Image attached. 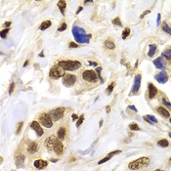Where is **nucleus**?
Segmentation results:
<instances>
[{"instance_id": "obj_1", "label": "nucleus", "mask_w": 171, "mask_h": 171, "mask_svg": "<svg viewBox=\"0 0 171 171\" xmlns=\"http://www.w3.org/2000/svg\"><path fill=\"white\" fill-rule=\"evenodd\" d=\"M73 34L74 36V39L78 43H88L90 41V38L92 37L91 34H86L85 29L80 27H73Z\"/></svg>"}, {"instance_id": "obj_2", "label": "nucleus", "mask_w": 171, "mask_h": 171, "mask_svg": "<svg viewBox=\"0 0 171 171\" xmlns=\"http://www.w3.org/2000/svg\"><path fill=\"white\" fill-rule=\"evenodd\" d=\"M58 67H60L65 70L73 71L79 69L81 67V64L78 61H60L58 63Z\"/></svg>"}, {"instance_id": "obj_3", "label": "nucleus", "mask_w": 171, "mask_h": 171, "mask_svg": "<svg viewBox=\"0 0 171 171\" xmlns=\"http://www.w3.org/2000/svg\"><path fill=\"white\" fill-rule=\"evenodd\" d=\"M149 163H150V159L144 156V157H140V159L130 162L128 164V168L131 169V170H139L143 167L148 166Z\"/></svg>"}, {"instance_id": "obj_4", "label": "nucleus", "mask_w": 171, "mask_h": 171, "mask_svg": "<svg viewBox=\"0 0 171 171\" xmlns=\"http://www.w3.org/2000/svg\"><path fill=\"white\" fill-rule=\"evenodd\" d=\"M82 78L88 82H96L98 80V75L94 70H85L82 73Z\"/></svg>"}, {"instance_id": "obj_5", "label": "nucleus", "mask_w": 171, "mask_h": 171, "mask_svg": "<svg viewBox=\"0 0 171 171\" xmlns=\"http://www.w3.org/2000/svg\"><path fill=\"white\" fill-rule=\"evenodd\" d=\"M64 113H65V108H58L50 111V116L54 121H57L64 116Z\"/></svg>"}, {"instance_id": "obj_6", "label": "nucleus", "mask_w": 171, "mask_h": 171, "mask_svg": "<svg viewBox=\"0 0 171 171\" xmlns=\"http://www.w3.org/2000/svg\"><path fill=\"white\" fill-rule=\"evenodd\" d=\"M40 123L43 126L47 127V128H51L53 126V119L51 118V116L47 114H42L40 115Z\"/></svg>"}, {"instance_id": "obj_7", "label": "nucleus", "mask_w": 171, "mask_h": 171, "mask_svg": "<svg viewBox=\"0 0 171 171\" xmlns=\"http://www.w3.org/2000/svg\"><path fill=\"white\" fill-rule=\"evenodd\" d=\"M57 142H58V138L56 136H50V137H48V138L45 140L44 145L49 151H52V150H54V148L56 146Z\"/></svg>"}, {"instance_id": "obj_8", "label": "nucleus", "mask_w": 171, "mask_h": 171, "mask_svg": "<svg viewBox=\"0 0 171 171\" xmlns=\"http://www.w3.org/2000/svg\"><path fill=\"white\" fill-rule=\"evenodd\" d=\"M76 81V76L73 74H65V76L63 78V83L67 87L73 86Z\"/></svg>"}, {"instance_id": "obj_9", "label": "nucleus", "mask_w": 171, "mask_h": 171, "mask_svg": "<svg viewBox=\"0 0 171 171\" xmlns=\"http://www.w3.org/2000/svg\"><path fill=\"white\" fill-rule=\"evenodd\" d=\"M50 77L53 78V79H59L63 75V70L60 67H53L52 69H50V73H49Z\"/></svg>"}, {"instance_id": "obj_10", "label": "nucleus", "mask_w": 171, "mask_h": 171, "mask_svg": "<svg viewBox=\"0 0 171 171\" xmlns=\"http://www.w3.org/2000/svg\"><path fill=\"white\" fill-rule=\"evenodd\" d=\"M155 80L160 83V84H164V83H166L168 81V74L165 70H161L159 73H157L156 75L155 76Z\"/></svg>"}, {"instance_id": "obj_11", "label": "nucleus", "mask_w": 171, "mask_h": 171, "mask_svg": "<svg viewBox=\"0 0 171 171\" xmlns=\"http://www.w3.org/2000/svg\"><path fill=\"white\" fill-rule=\"evenodd\" d=\"M141 81H142V75L141 74H137L135 76L134 83H133V87L131 90V93H137L141 87Z\"/></svg>"}, {"instance_id": "obj_12", "label": "nucleus", "mask_w": 171, "mask_h": 171, "mask_svg": "<svg viewBox=\"0 0 171 171\" xmlns=\"http://www.w3.org/2000/svg\"><path fill=\"white\" fill-rule=\"evenodd\" d=\"M30 128L33 129V130L36 132V134H37L38 137H41V136L43 135V133H44V132H43V129L41 128L40 124H39L37 121H32L31 122V123H30Z\"/></svg>"}, {"instance_id": "obj_13", "label": "nucleus", "mask_w": 171, "mask_h": 171, "mask_svg": "<svg viewBox=\"0 0 171 171\" xmlns=\"http://www.w3.org/2000/svg\"><path fill=\"white\" fill-rule=\"evenodd\" d=\"M153 63H154V65H155V67L156 69H162V70H164V69H165V62L163 61L162 57L156 58Z\"/></svg>"}, {"instance_id": "obj_14", "label": "nucleus", "mask_w": 171, "mask_h": 171, "mask_svg": "<svg viewBox=\"0 0 171 171\" xmlns=\"http://www.w3.org/2000/svg\"><path fill=\"white\" fill-rule=\"evenodd\" d=\"M149 98L150 99H154L155 97V95L157 94V89L155 88V86H154L153 83H149Z\"/></svg>"}, {"instance_id": "obj_15", "label": "nucleus", "mask_w": 171, "mask_h": 171, "mask_svg": "<svg viewBox=\"0 0 171 171\" xmlns=\"http://www.w3.org/2000/svg\"><path fill=\"white\" fill-rule=\"evenodd\" d=\"M15 161H16L17 167H22L24 162V155L23 154H18L15 156Z\"/></svg>"}, {"instance_id": "obj_16", "label": "nucleus", "mask_w": 171, "mask_h": 171, "mask_svg": "<svg viewBox=\"0 0 171 171\" xmlns=\"http://www.w3.org/2000/svg\"><path fill=\"white\" fill-rule=\"evenodd\" d=\"M33 164L37 169H43L48 165V162L46 160H43V159H38V160H35Z\"/></svg>"}, {"instance_id": "obj_17", "label": "nucleus", "mask_w": 171, "mask_h": 171, "mask_svg": "<svg viewBox=\"0 0 171 171\" xmlns=\"http://www.w3.org/2000/svg\"><path fill=\"white\" fill-rule=\"evenodd\" d=\"M121 153V151H114V152H111V153H110L109 155H107L106 157H104L103 159H101L99 162H98V164H102V163L104 162H106V161H108V160H110L113 156H114V155H117V154H120Z\"/></svg>"}, {"instance_id": "obj_18", "label": "nucleus", "mask_w": 171, "mask_h": 171, "mask_svg": "<svg viewBox=\"0 0 171 171\" xmlns=\"http://www.w3.org/2000/svg\"><path fill=\"white\" fill-rule=\"evenodd\" d=\"M54 151L58 155H62L64 153V146H63V144H62V142L60 140H58L57 144H56V146L54 148Z\"/></svg>"}, {"instance_id": "obj_19", "label": "nucleus", "mask_w": 171, "mask_h": 171, "mask_svg": "<svg viewBox=\"0 0 171 171\" xmlns=\"http://www.w3.org/2000/svg\"><path fill=\"white\" fill-rule=\"evenodd\" d=\"M157 113H159L161 116H163V117L165 118H168L169 116H170V114H169V111L165 109V108H163V107H159L157 108Z\"/></svg>"}, {"instance_id": "obj_20", "label": "nucleus", "mask_w": 171, "mask_h": 171, "mask_svg": "<svg viewBox=\"0 0 171 171\" xmlns=\"http://www.w3.org/2000/svg\"><path fill=\"white\" fill-rule=\"evenodd\" d=\"M37 150H38V146L35 142H31L28 147V152L29 154H34L37 152Z\"/></svg>"}, {"instance_id": "obj_21", "label": "nucleus", "mask_w": 171, "mask_h": 171, "mask_svg": "<svg viewBox=\"0 0 171 171\" xmlns=\"http://www.w3.org/2000/svg\"><path fill=\"white\" fill-rule=\"evenodd\" d=\"M58 7L60 9L62 15H65V7H67V2H65V0L59 1V2H58Z\"/></svg>"}, {"instance_id": "obj_22", "label": "nucleus", "mask_w": 171, "mask_h": 171, "mask_svg": "<svg viewBox=\"0 0 171 171\" xmlns=\"http://www.w3.org/2000/svg\"><path fill=\"white\" fill-rule=\"evenodd\" d=\"M65 127H61L59 130H58V138L60 140H64L65 137Z\"/></svg>"}, {"instance_id": "obj_23", "label": "nucleus", "mask_w": 171, "mask_h": 171, "mask_svg": "<svg viewBox=\"0 0 171 171\" xmlns=\"http://www.w3.org/2000/svg\"><path fill=\"white\" fill-rule=\"evenodd\" d=\"M105 46H106V48L110 49V50L115 48V44L114 43V41L110 40V39H108V40L105 41Z\"/></svg>"}, {"instance_id": "obj_24", "label": "nucleus", "mask_w": 171, "mask_h": 171, "mask_svg": "<svg viewBox=\"0 0 171 171\" xmlns=\"http://www.w3.org/2000/svg\"><path fill=\"white\" fill-rule=\"evenodd\" d=\"M51 27V22L50 21H44L40 25V30H46Z\"/></svg>"}, {"instance_id": "obj_25", "label": "nucleus", "mask_w": 171, "mask_h": 171, "mask_svg": "<svg viewBox=\"0 0 171 171\" xmlns=\"http://www.w3.org/2000/svg\"><path fill=\"white\" fill-rule=\"evenodd\" d=\"M155 51H156V45L155 44H151L150 45V50H149V57H153L155 54Z\"/></svg>"}, {"instance_id": "obj_26", "label": "nucleus", "mask_w": 171, "mask_h": 171, "mask_svg": "<svg viewBox=\"0 0 171 171\" xmlns=\"http://www.w3.org/2000/svg\"><path fill=\"white\" fill-rule=\"evenodd\" d=\"M162 56L166 60H171V49H165L162 52Z\"/></svg>"}, {"instance_id": "obj_27", "label": "nucleus", "mask_w": 171, "mask_h": 171, "mask_svg": "<svg viewBox=\"0 0 171 171\" xmlns=\"http://www.w3.org/2000/svg\"><path fill=\"white\" fill-rule=\"evenodd\" d=\"M162 30L164 31V32H166L167 34H171V29L168 27V24L165 23V22H163V24H162Z\"/></svg>"}, {"instance_id": "obj_28", "label": "nucleus", "mask_w": 171, "mask_h": 171, "mask_svg": "<svg viewBox=\"0 0 171 171\" xmlns=\"http://www.w3.org/2000/svg\"><path fill=\"white\" fill-rule=\"evenodd\" d=\"M157 145L160 147H162V148H166V147L169 146V143H168V141L167 140H165V139H162V140H159V142H157Z\"/></svg>"}, {"instance_id": "obj_29", "label": "nucleus", "mask_w": 171, "mask_h": 171, "mask_svg": "<svg viewBox=\"0 0 171 171\" xmlns=\"http://www.w3.org/2000/svg\"><path fill=\"white\" fill-rule=\"evenodd\" d=\"M114 85H115V82H111L110 85H109V87L106 89V93L107 95H110V94H111V92H113V90H114Z\"/></svg>"}, {"instance_id": "obj_30", "label": "nucleus", "mask_w": 171, "mask_h": 171, "mask_svg": "<svg viewBox=\"0 0 171 171\" xmlns=\"http://www.w3.org/2000/svg\"><path fill=\"white\" fill-rule=\"evenodd\" d=\"M129 34H130V29H129V28H125L124 30L122 31V35H121L122 39H125Z\"/></svg>"}, {"instance_id": "obj_31", "label": "nucleus", "mask_w": 171, "mask_h": 171, "mask_svg": "<svg viewBox=\"0 0 171 171\" xmlns=\"http://www.w3.org/2000/svg\"><path fill=\"white\" fill-rule=\"evenodd\" d=\"M129 128H130L131 130H135V131L140 130V127L138 126L137 123H131L130 125H129Z\"/></svg>"}, {"instance_id": "obj_32", "label": "nucleus", "mask_w": 171, "mask_h": 171, "mask_svg": "<svg viewBox=\"0 0 171 171\" xmlns=\"http://www.w3.org/2000/svg\"><path fill=\"white\" fill-rule=\"evenodd\" d=\"M96 71H97V75H98V78L101 80V82H104V80H103V78L101 77V71H102V68L101 67H98L97 69H96Z\"/></svg>"}, {"instance_id": "obj_33", "label": "nucleus", "mask_w": 171, "mask_h": 171, "mask_svg": "<svg viewBox=\"0 0 171 171\" xmlns=\"http://www.w3.org/2000/svg\"><path fill=\"white\" fill-rule=\"evenodd\" d=\"M83 120H84V115L82 114V115H80V116H79V118H78L77 121H76V127L80 126V125L82 124V122H83Z\"/></svg>"}, {"instance_id": "obj_34", "label": "nucleus", "mask_w": 171, "mask_h": 171, "mask_svg": "<svg viewBox=\"0 0 171 171\" xmlns=\"http://www.w3.org/2000/svg\"><path fill=\"white\" fill-rule=\"evenodd\" d=\"M147 118L150 120V121L152 122V123H156L157 122V119L155 117V116H153V115H151V114H149V115H146Z\"/></svg>"}, {"instance_id": "obj_35", "label": "nucleus", "mask_w": 171, "mask_h": 171, "mask_svg": "<svg viewBox=\"0 0 171 171\" xmlns=\"http://www.w3.org/2000/svg\"><path fill=\"white\" fill-rule=\"evenodd\" d=\"M113 24H114V25H118V27H121L122 24L121 22H120V19L119 18H115L114 21H113Z\"/></svg>"}, {"instance_id": "obj_36", "label": "nucleus", "mask_w": 171, "mask_h": 171, "mask_svg": "<svg viewBox=\"0 0 171 171\" xmlns=\"http://www.w3.org/2000/svg\"><path fill=\"white\" fill-rule=\"evenodd\" d=\"M162 103H163V105L166 107V108H168V109H171V103L168 102V100H167V99L163 98V99H162Z\"/></svg>"}, {"instance_id": "obj_37", "label": "nucleus", "mask_w": 171, "mask_h": 171, "mask_svg": "<svg viewBox=\"0 0 171 171\" xmlns=\"http://www.w3.org/2000/svg\"><path fill=\"white\" fill-rule=\"evenodd\" d=\"M23 125H24V122H19L18 123V127H17V130H16V133L17 134H20L21 130H22V128H23Z\"/></svg>"}, {"instance_id": "obj_38", "label": "nucleus", "mask_w": 171, "mask_h": 171, "mask_svg": "<svg viewBox=\"0 0 171 171\" xmlns=\"http://www.w3.org/2000/svg\"><path fill=\"white\" fill-rule=\"evenodd\" d=\"M9 30H10V29H3V30L1 31V33H0V36L2 37V38H5V37H6V35H7V33L9 32Z\"/></svg>"}, {"instance_id": "obj_39", "label": "nucleus", "mask_w": 171, "mask_h": 171, "mask_svg": "<svg viewBox=\"0 0 171 171\" xmlns=\"http://www.w3.org/2000/svg\"><path fill=\"white\" fill-rule=\"evenodd\" d=\"M65 29H67V24H65V23H63L61 27L58 29V31L62 32V31H64V30H65Z\"/></svg>"}, {"instance_id": "obj_40", "label": "nucleus", "mask_w": 171, "mask_h": 171, "mask_svg": "<svg viewBox=\"0 0 171 171\" xmlns=\"http://www.w3.org/2000/svg\"><path fill=\"white\" fill-rule=\"evenodd\" d=\"M14 87H15V83L12 82V83L10 84V88H9V93L10 94L13 93V91H14Z\"/></svg>"}, {"instance_id": "obj_41", "label": "nucleus", "mask_w": 171, "mask_h": 171, "mask_svg": "<svg viewBox=\"0 0 171 171\" xmlns=\"http://www.w3.org/2000/svg\"><path fill=\"white\" fill-rule=\"evenodd\" d=\"M150 13H151V11H150V10H147V11H145V12L143 13L142 15H141V16H140V19H143V18H144V17L146 16L147 14H150Z\"/></svg>"}, {"instance_id": "obj_42", "label": "nucleus", "mask_w": 171, "mask_h": 171, "mask_svg": "<svg viewBox=\"0 0 171 171\" xmlns=\"http://www.w3.org/2000/svg\"><path fill=\"white\" fill-rule=\"evenodd\" d=\"M69 47H70V48H77L78 46H77L76 43H74V42H70V43H69Z\"/></svg>"}, {"instance_id": "obj_43", "label": "nucleus", "mask_w": 171, "mask_h": 171, "mask_svg": "<svg viewBox=\"0 0 171 171\" xmlns=\"http://www.w3.org/2000/svg\"><path fill=\"white\" fill-rule=\"evenodd\" d=\"M88 64H89V65H93V67H96V65H97V63H96V62L89 61L88 62Z\"/></svg>"}, {"instance_id": "obj_44", "label": "nucleus", "mask_w": 171, "mask_h": 171, "mask_svg": "<svg viewBox=\"0 0 171 171\" xmlns=\"http://www.w3.org/2000/svg\"><path fill=\"white\" fill-rule=\"evenodd\" d=\"M128 109H130V110H134L135 113H137V109L135 108V106H129V107H128Z\"/></svg>"}, {"instance_id": "obj_45", "label": "nucleus", "mask_w": 171, "mask_h": 171, "mask_svg": "<svg viewBox=\"0 0 171 171\" xmlns=\"http://www.w3.org/2000/svg\"><path fill=\"white\" fill-rule=\"evenodd\" d=\"M156 24H157V25H159V24H160V14H159V15H157V19H156Z\"/></svg>"}, {"instance_id": "obj_46", "label": "nucleus", "mask_w": 171, "mask_h": 171, "mask_svg": "<svg viewBox=\"0 0 171 171\" xmlns=\"http://www.w3.org/2000/svg\"><path fill=\"white\" fill-rule=\"evenodd\" d=\"M10 24H11V22H6V23L4 24V25L6 27V28H7V29H8V27L10 25Z\"/></svg>"}, {"instance_id": "obj_47", "label": "nucleus", "mask_w": 171, "mask_h": 171, "mask_svg": "<svg viewBox=\"0 0 171 171\" xmlns=\"http://www.w3.org/2000/svg\"><path fill=\"white\" fill-rule=\"evenodd\" d=\"M73 120H75V119H78V116L75 114H73Z\"/></svg>"}, {"instance_id": "obj_48", "label": "nucleus", "mask_w": 171, "mask_h": 171, "mask_svg": "<svg viewBox=\"0 0 171 171\" xmlns=\"http://www.w3.org/2000/svg\"><path fill=\"white\" fill-rule=\"evenodd\" d=\"M81 10H82V7H79V9H78L77 11H76V14H78V13L80 12V11H81Z\"/></svg>"}, {"instance_id": "obj_49", "label": "nucleus", "mask_w": 171, "mask_h": 171, "mask_svg": "<svg viewBox=\"0 0 171 171\" xmlns=\"http://www.w3.org/2000/svg\"><path fill=\"white\" fill-rule=\"evenodd\" d=\"M51 161H52V162H57V161H58V159H51Z\"/></svg>"}, {"instance_id": "obj_50", "label": "nucleus", "mask_w": 171, "mask_h": 171, "mask_svg": "<svg viewBox=\"0 0 171 171\" xmlns=\"http://www.w3.org/2000/svg\"><path fill=\"white\" fill-rule=\"evenodd\" d=\"M110 107H107V113H110Z\"/></svg>"}, {"instance_id": "obj_51", "label": "nucleus", "mask_w": 171, "mask_h": 171, "mask_svg": "<svg viewBox=\"0 0 171 171\" xmlns=\"http://www.w3.org/2000/svg\"><path fill=\"white\" fill-rule=\"evenodd\" d=\"M28 64H29V61H25V63H24V67H27V65H28Z\"/></svg>"}, {"instance_id": "obj_52", "label": "nucleus", "mask_w": 171, "mask_h": 171, "mask_svg": "<svg viewBox=\"0 0 171 171\" xmlns=\"http://www.w3.org/2000/svg\"><path fill=\"white\" fill-rule=\"evenodd\" d=\"M102 124H103V120H101V121H100V127L102 126Z\"/></svg>"}, {"instance_id": "obj_53", "label": "nucleus", "mask_w": 171, "mask_h": 171, "mask_svg": "<svg viewBox=\"0 0 171 171\" xmlns=\"http://www.w3.org/2000/svg\"><path fill=\"white\" fill-rule=\"evenodd\" d=\"M155 171H164V170H160V169H156V170H155Z\"/></svg>"}, {"instance_id": "obj_54", "label": "nucleus", "mask_w": 171, "mask_h": 171, "mask_svg": "<svg viewBox=\"0 0 171 171\" xmlns=\"http://www.w3.org/2000/svg\"><path fill=\"white\" fill-rule=\"evenodd\" d=\"M168 135H169V137H170V138H171V133H169V134H168Z\"/></svg>"}, {"instance_id": "obj_55", "label": "nucleus", "mask_w": 171, "mask_h": 171, "mask_svg": "<svg viewBox=\"0 0 171 171\" xmlns=\"http://www.w3.org/2000/svg\"><path fill=\"white\" fill-rule=\"evenodd\" d=\"M169 161H170V162H171V157H170V159H169Z\"/></svg>"}, {"instance_id": "obj_56", "label": "nucleus", "mask_w": 171, "mask_h": 171, "mask_svg": "<svg viewBox=\"0 0 171 171\" xmlns=\"http://www.w3.org/2000/svg\"><path fill=\"white\" fill-rule=\"evenodd\" d=\"M170 123H171V118H170Z\"/></svg>"}]
</instances>
